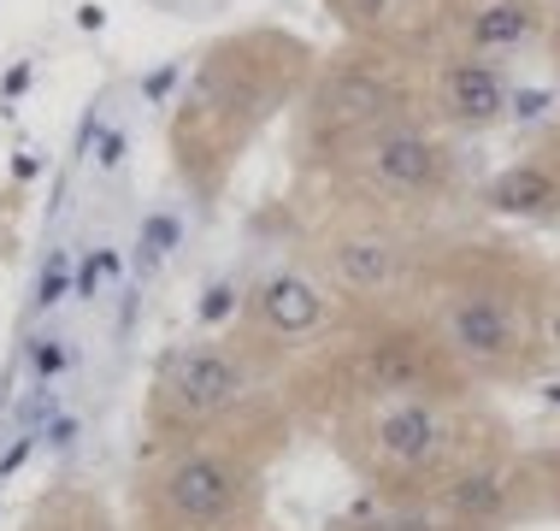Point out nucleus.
<instances>
[{"instance_id": "f257e3e1", "label": "nucleus", "mask_w": 560, "mask_h": 531, "mask_svg": "<svg viewBox=\"0 0 560 531\" xmlns=\"http://www.w3.org/2000/svg\"><path fill=\"white\" fill-rule=\"evenodd\" d=\"M419 308L431 313L472 384H532L542 367H555L542 337L549 272L513 249L460 242L448 254H431Z\"/></svg>"}, {"instance_id": "f03ea898", "label": "nucleus", "mask_w": 560, "mask_h": 531, "mask_svg": "<svg viewBox=\"0 0 560 531\" xmlns=\"http://www.w3.org/2000/svg\"><path fill=\"white\" fill-rule=\"evenodd\" d=\"M337 454L348 473L366 484L372 503H419L436 508V496L483 454L508 449L495 425L472 396H401L348 407L330 419Z\"/></svg>"}, {"instance_id": "7ed1b4c3", "label": "nucleus", "mask_w": 560, "mask_h": 531, "mask_svg": "<svg viewBox=\"0 0 560 531\" xmlns=\"http://www.w3.org/2000/svg\"><path fill=\"white\" fill-rule=\"evenodd\" d=\"M307 71H313V59L295 36L254 30V36L219 42V48L201 59V71H195L189 101L177 106V125H172L177 172H184L201 195H213L224 184V172H236L248 136L260 130L283 101L301 95Z\"/></svg>"}, {"instance_id": "20e7f679", "label": "nucleus", "mask_w": 560, "mask_h": 531, "mask_svg": "<svg viewBox=\"0 0 560 531\" xmlns=\"http://www.w3.org/2000/svg\"><path fill=\"white\" fill-rule=\"evenodd\" d=\"M295 396L337 419L348 407L401 396H472V378L448 355L425 308H384L348 313L337 337L313 343L307 372L295 378Z\"/></svg>"}, {"instance_id": "39448f33", "label": "nucleus", "mask_w": 560, "mask_h": 531, "mask_svg": "<svg viewBox=\"0 0 560 531\" xmlns=\"http://www.w3.org/2000/svg\"><path fill=\"white\" fill-rule=\"evenodd\" d=\"M283 419L260 402L219 431L160 449L142 478V531H248L266 520V466Z\"/></svg>"}, {"instance_id": "423d86ee", "label": "nucleus", "mask_w": 560, "mask_h": 531, "mask_svg": "<svg viewBox=\"0 0 560 531\" xmlns=\"http://www.w3.org/2000/svg\"><path fill=\"white\" fill-rule=\"evenodd\" d=\"M271 360L248 337H219V343H189L172 348L148 390V431L160 449L189 443L201 431H219L236 414L260 402V378Z\"/></svg>"}, {"instance_id": "0eeeda50", "label": "nucleus", "mask_w": 560, "mask_h": 531, "mask_svg": "<svg viewBox=\"0 0 560 531\" xmlns=\"http://www.w3.org/2000/svg\"><path fill=\"white\" fill-rule=\"evenodd\" d=\"M330 172L348 189L354 212H372V219H389L396 212H419L448 195L454 177V154L448 142L431 125H419L413 113L396 118V125H377L366 136H354L348 148L330 154Z\"/></svg>"}, {"instance_id": "6e6552de", "label": "nucleus", "mask_w": 560, "mask_h": 531, "mask_svg": "<svg viewBox=\"0 0 560 531\" xmlns=\"http://www.w3.org/2000/svg\"><path fill=\"white\" fill-rule=\"evenodd\" d=\"M319 261L330 296H342L354 313H384V308H419L431 254L407 242L401 224L354 212L319 236Z\"/></svg>"}, {"instance_id": "1a4fd4ad", "label": "nucleus", "mask_w": 560, "mask_h": 531, "mask_svg": "<svg viewBox=\"0 0 560 531\" xmlns=\"http://www.w3.org/2000/svg\"><path fill=\"white\" fill-rule=\"evenodd\" d=\"M407 101L413 95H407L401 59H389L377 48L342 54L337 66H325L319 78H313V89H307V136L325 142V154H337V148H348L354 136L407 118L413 113Z\"/></svg>"}, {"instance_id": "9d476101", "label": "nucleus", "mask_w": 560, "mask_h": 531, "mask_svg": "<svg viewBox=\"0 0 560 531\" xmlns=\"http://www.w3.org/2000/svg\"><path fill=\"white\" fill-rule=\"evenodd\" d=\"M337 325V296L325 278L301 266L266 272L248 296V343L271 360V348H313Z\"/></svg>"}, {"instance_id": "9b49d317", "label": "nucleus", "mask_w": 560, "mask_h": 531, "mask_svg": "<svg viewBox=\"0 0 560 531\" xmlns=\"http://www.w3.org/2000/svg\"><path fill=\"white\" fill-rule=\"evenodd\" d=\"M513 78L495 59H478V54H454L436 66L431 78V106L448 130H495L502 118H513Z\"/></svg>"}, {"instance_id": "f8f14e48", "label": "nucleus", "mask_w": 560, "mask_h": 531, "mask_svg": "<svg viewBox=\"0 0 560 531\" xmlns=\"http://www.w3.org/2000/svg\"><path fill=\"white\" fill-rule=\"evenodd\" d=\"M483 207H490L495 219L560 224V125L542 130L520 160H508L502 172L483 184Z\"/></svg>"}, {"instance_id": "ddd939ff", "label": "nucleus", "mask_w": 560, "mask_h": 531, "mask_svg": "<svg viewBox=\"0 0 560 531\" xmlns=\"http://www.w3.org/2000/svg\"><path fill=\"white\" fill-rule=\"evenodd\" d=\"M537 42H549V12L532 7V0H483L460 24V54H478V59L525 54Z\"/></svg>"}, {"instance_id": "4468645a", "label": "nucleus", "mask_w": 560, "mask_h": 531, "mask_svg": "<svg viewBox=\"0 0 560 531\" xmlns=\"http://www.w3.org/2000/svg\"><path fill=\"white\" fill-rule=\"evenodd\" d=\"M520 526L560 520V449H520Z\"/></svg>"}, {"instance_id": "2eb2a0df", "label": "nucleus", "mask_w": 560, "mask_h": 531, "mask_svg": "<svg viewBox=\"0 0 560 531\" xmlns=\"http://www.w3.org/2000/svg\"><path fill=\"white\" fill-rule=\"evenodd\" d=\"M330 531H448L436 508H419V503H360L348 520H337Z\"/></svg>"}, {"instance_id": "dca6fc26", "label": "nucleus", "mask_w": 560, "mask_h": 531, "mask_svg": "<svg viewBox=\"0 0 560 531\" xmlns=\"http://www.w3.org/2000/svg\"><path fill=\"white\" fill-rule=\"evenodd\" d=\"M30 531H107L95 503H83V496H54L48 508L30 513Z\"/></svg>"}, {"instance_id": "f3484780", "label": "nucleus", "mask_w": 560, "mask_h": 531, "mask_svg": "<svg viewBox=\"0 0 560 531\" xmlns=\"http://www.w3.org/2000/svg\"><path fill=\"white\" fill-rule=\"evenodd\" d=\"M330 12H337L342 30H354V36H384L389 24H401L407 0H330Z\"/></svg>"}, {"instance_id": "a211bd4d", "label": "nucleus", "mask_w": 560, "mask_h": 531, "mask_svg": "<svg viewBox=\"0 0 560 531\" xmlns=\"http://www.w3.org/2000/svg\"><path fill=\"white\" fill-rule=\"evenodd\" d=\"M542 337H549V360H560V278H549V313H542Z\"/></svg>"}, {"instance_id": "6ab92c4d", "label": "nucleus", "mask_w": 560, "mask_h": 531, "mask_svg": "<svg viewBox=\"0 0 560 531\" xmlns=\"http://www.w3.org/2000/svg\"><path fill=\"white\" fill-rule=\"evenodd\" d=\"M549 59H555V71H560V19L549 24Z\"/></svg>"}, {"instance_id": "aec40b11", "label": "nucleus", "mask_w": 560, "mask_h": 531, "mask_svg": "<svg viewBox=\"0 0 560 531\" xmlns=\"http://www.w3.org/2000/svg\"><path fill=\"white\" fill-rule=\"evenodd\" d=\"M532 7H542V12H555V7H560V0H532Z\"/></svg>"}, {"instance_id": "412c9836", "label": "nucleus", "mask_w": 560, "mask_h": 531, "mask_svg": "<svg viewBox=\"0 0 560 531\" xmlns=\"http://www.w3.org/2000/svg\"><path fill=\"white\" fill-rule=\"evenodd\" d=\"M248 531H266V526H248Z\"/></svg>"}]
</instances>
